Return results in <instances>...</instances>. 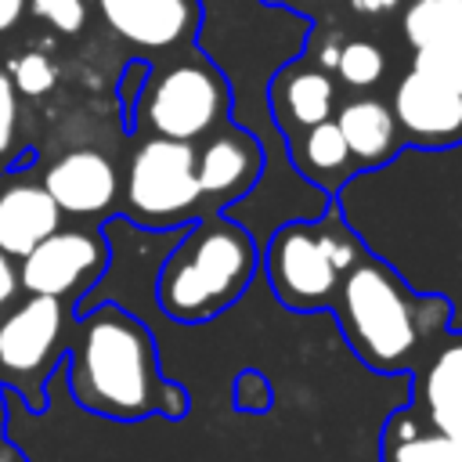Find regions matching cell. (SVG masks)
Masks as SVG:
<instances>
[{
    "label": "cell",
    "mask_w": 462,
    "mask_h": 462,
    "mask_svg": "<svg viewBox=\"0 0 462 462\" xmlns=\"http://www.w3.org/2000/svg\"><path fill=\"white\" fill-rule=\"evenodd\" d=\"M61 227V213L40 180L14 177L0 188V253L14 263Z\"/></svg>",
    "instance_id": "4fadbf2b"
},
{
    "label": "cell",
    "mask_w": 462,
    "mask_h": 462,
    "mask_svg": "<svg viewBox=\"0 0 462 462\" xmlns=\"http://www.w3.org/2000/svg\"><path fill=\"white\" fill-rule=\"evenodd\" d=\"M148 72H152L148 61H130V65L123 69V76H119V101H123L126 126H130V119H134V105H137V97H141V87H144Z\"/></svg>",
    "instance_id": "484cf974"
},
{
    "label": "cell",
    "mask_w": 462,
    "mask_h": 462,
    "mask_svg": "<svg viewBox=\"0 0 462 462\" xmlns=\"http://www.w3.org/2000/svg\"><path fill=\"white\" fill-rule=\"evenodd\" d=\"M256 245L242 224L217 217L184 227L155 274L159 310L173 321L199 325L224 314L253 282Z\"/></svg>",
    "instance_id": "3957f363"
},
{
    "label": "cell",
    "mask_w": 462,
    "mask_h": 462,
    "mask_svg": "<svg viewBox=\"0 0 462 462\" xmlns=\"http://www.w3.org/2000/svg\"><path fill=\"white\" fill-rule=\"evenodd\" d=\"M300 166L310 177H343V170L350 166V152L346 141L336 126V119H325L318 126H307V137L300 141Z\"/></svg>",
    "instance_id": "d6986e66"
},
{
    "label": "cell",
    "mask_w": 462,
    "mask_h": 462,
    "mask_svg": "<svg viewBox=\"0 0 462 462\" xmlns=\"http://www.w3.org/2000/svg\"><path fill=\"white\" fill-rule=\"evenodd\" d=\"M43 191L54 199L58 213L65 217H97L116 206L119 195V173L108 155L97 148H72L61 159H54L43 177Z\"/></svg>",
    "instance_id": "9c48e42d"
},
{
    "label": "cell",
    "mask_w": 462,
    "mask_h": 462,
    "mask_svg": "<svg viewBox=\"0 0 462 462\" xmlns=\"http://www.w3.org/2000/svg\"><path fill=\"white\" fill-rule=\"evenodd\" d=\"M112 245L101 231L90 227H58L29 256L18 260L22 296H51L69 307H79L94 285H101Z\"/></svg>",
    "instance_id": "ba28073f"
},
{
    "label": "cell",
    "mask_w": 462,
    "mask_h": 462,
    "mask_svg": "<svg viewBox=\"0 0 462 462\" xmlns=\"http://www.w3.org/2000/svg\"><path fill=\"white\" fill-rule=\"evenodd\" d=\"M419 76L433 79L437 87L451 90L462 97V47H433V51H415V69Z\"/></svg>",
    "instance_id": "603a6c76"
},
{
    "label": "cell",
    "mask_w": 462,
    "mask_h": 462,
    "mask_svg": "<svg viewBox=\"0 0 462 462\" xmlns=\"http://www.w3.org/2000/svg\"><path fill=\"white\" fill-rule=\"evenodd\" d=\"M25 0H0V32H7V29H14L18 22H22V14H25Z\"/></svg>",
    "instance_id": "83f0119b"
},
{
    "label": "cell",
    "mask_w": 462,
    "mask_h": 462,
    "mask_svg": "<svg viewBox=\"0 0 462 462\" xmlns=\"http://www.w3.org/2000/svg\"><path fill=\"white\" fill-rule=\"evenodd\" d=\"M404 36L415 51L462 47V0H415L404 11Z\"/></svg>",
    "instance_id": "e0dca14e"
},
{
    "label": "cell",
    "mask_w": 462,
    "mask_h": 462,
    "mask_svg": "<svg viewBox=\"0 0 462 462\" xmlns=\"http://www.w3.org/2000/svg\"><path fill=\"white\" fill-rule=\"evenodd\" d=\"M108 29L144 51H162L180 43L195 29L191 0H97Z\"/></svg>",
    "instance_id": "7c38bea8"
},
{
    "label": "cell",
    "mask_w": 462,
    "mask_h": 462,
    "mask_svg": "<svg viewBox=\"0 0 462 462\" xmlns=\"http://www.w3.org/2000/svg\"><path fill=\"white\" fill-rule=\"evenodd\" d=\"M76 307L51 296H18L0 314V390L14 393L25 411L51 408V379L65 365Z\"/></svg>",
    "instance_id": "277c9868"
},
{
    "label": "cell",
    "mask_w": 462,
    "mask_h": 462,
    "mask_svg": "<svg viewBox=\"0 0 462 462\" xmlns=\"http://www.w3.org/2000/svg\"><path fill=\"white\" fill-rule=\"evenodd\" d=\"M231 397H235V408H238L242 415H263V411H271V404H274L271 379H267L263 372H256V368H242V372H238Z\"/></svg>",
    "instance_id": "cb8c5ba5"
},
{
    "label": "cell",
    "mask_w": 462,
    "mask_h": 462,
    "mask_svg": "<svg viewBox=\"0 0 462 462\" xmlns=\"http://www.w3.org/2000/svg\"><path fill=\"white\" fill-rule=\"evenodd\" d=\"M393 123L408 134V141L440 148L462 137V97L437 87L433 79L408 72L393 90Z\"/></svg>",
    "instance_id": "8fae6325"
},
{
    "label": "cell",
    "mask_w": 462,
    "mask_h": 462,
    "mask_svg": "<svg viewBox=\"0 0 462 462\" xmlns=\"http://www.w3.org/2000/svg\"><path fill=\"white\" fill-rule=\"evenodd\" d=\"M0 462H29V455H25L11 437H4V440H0Z\"/></svg>",
    "instance_id": "f546056e"
},
{
    "label": "cell",
    "mask_w": 462,
    "mask_h": 462,
    "mask_svg": "<svg viewBox=\"0 0 462 462\" xmlns=\"http://www.w3.org/2000/svg\"><path fill=\"white\" fill-rule=\"evenodd\" d=\"M14 130H18V94H14V83H11L7 69H0V177L11 173V170H29L36 162L32 148L18 152Z\"/></svg>",
    "instance_id": "ffe728a7"
},
{
    "label": "cell",
    "mask_w": 462,
    "mask_h": 462,
    "mask_svg": "<svg viewBox=\"0 0 462 462\" xmlns=\"http://www.w3.org/2000/svg\"><path fill=\"white\" fill-rule=\"evenodd\" d=\"M7 437V393L0 390V440Z\"/></svg>",
    "instance_id": "1f68e13d"
},
{
    "label": "cell",
    "mask_w": 462,
    "mask_h": 462,
    "mask_svg": "<svg viewBox=\"0 0 462 462\" xmlns=\"http://www.w3.org/2000/svg\"><path fill=\"white\" fill-rule=\"evenodd\" d=\"M336 126L346 141V152L361 162H383L397 152V123L390 105H383L379 97L346 101L336 116Z\"/></svg>",
    "instance_id": "9a60e30c"
},
{
    "label": "cell",
    "mask_w": 462,
    "mask_h": 462,
    "mask_svg": "<svg viewBox=\"0 0 462 462\" xmlns=\"http://www.w3.org/2000/svg\"><path fill=\"white\" fill-rule=\"evenodd\" d=\"M332 307L354 354L386 375L415 372L448 325V300L411 296L386 263L368 256L343 274Z\"/></svg>",
    "instance_id": "7a4b0ae2"
},
{
    "label": "cell",
    "mask_w": 462,
    "mask_h": 462,
    "mask_svg": "<svg viewBox=\"0 0 462 462\" xmlns=\"http://www.w3.org/2000/svg\"><path fill=\"white\" fill-rule=\"evenodd\" d=\"M278 87H282V101H285L289 116L300 126H318V123H325L332 116L336 90H332V79L325 72H314V69L289 72V76H282Z\"/></svg>",
    "instance_id": "ac0fdd59"
},
{
    "label": "cell",
    "mask_w": 462,
    "mask_h": 462,
    "mask_svg": "<svg viewBox=\"0 0 462 462\" xmlns=\"http://www.w3.org/2000/svg\"><path fill=\"white\" fill-rule=\"evenodd\" d=\"M354 11H361V14H386V11H393L401 0H346Z\"/></svg>",
    "instance_id": "f1b7e54d"
},
{
    "label": "cell",
    "mask_w": 462,
    "mask_h": 462,
    "mask_svg": "<svg viewBox=\"0 0 462 462\" xmlns=\"http://www.w3.org/2000/svg\"><path fill=\"white\" fill-rule=\"evenodd\" d=\"M69 397L112 422L162 415L180 422L191 408L188 390L162 375L152 328L119 303H90L76 314L65 354Z\"/></svg>",
    "instance_id": "6da1fadb"
},
{
    "label": "cell",
    "mask_w": 462,
    "mask_h": 462,
    "mask_svg": "<svg viewBox=\"0 0 462 462\" xmlns=\"http://www.w3.org/2000/svg\"><path fill=\"white\" fill-rule=\"evenodd\" d=\"M404 411L419 426L462 440V339L437 346L415 368V390Z\"/></svg>",
    "instance_id": "30bf717a"
},
{
    "label": "cell",
    "mask_w": 462,
    "mask_h": 462,
    "mask_svg": "<svg viewBox=\"0 0 462 462\" xmlns=\"http://www.w3.org/2000/svg\"><path fill=\"white\" fill-rule=\"evenodd\" d=\"M339 47H343V43H325V51H321V65H325V69H336Z\"/></svg>",
    "instance_id": "4dcf8cb0"
},
{
    "label": "cell",
    "mask_w": 462,
    "mask_h": 462,
    "mask_svg": "<svg viewBox=\"0 0 462 462\" xmlns=\"http://www.w3.org/2000/svg\"><path fill=\"white\" fill-rule=\"evenodd\" d=\"M336 72L350 83V87H372L383 79L386 72V58L375 43L368 40H350L339 47V58H336Z\"/></svg>",
    "instance_id": "44dd1931"
},
{
    "label": "cell",
    "mask_w": 462,
    "mask_h": 462,
    "mask_svg": "<svg viewBox=\"0 0 462 462\" xmlns=\"http://www.w3.org/2000/svg\"><path fill=\"white\" fill-rule=\"evenodd\" d=\"M383 462H462V440L419 426L404 408H397L379 437Z\"/></svg>",
    "instance_id": "2e32d148"
},
{
    "label": "cell",
    "mask_w": 462,
    "mask_h": 462,
    "mask_svg": "<svg viewBox=\"0 0 462 462\" xmlns=\"http://www.w3.org/2000/svg\"><path fill=\"white\" fill-rule=\"evenodd\" d=\"M7 76H11V83H14V94H22V97H43V94L54 87V79H58L51 58L40 54V51L18 54V58L11 61V69H7Z\"/></svg>",
    "instance_id": "7402d4cb"
},
{
    "label": "cell",
    "mask_w": 462,
    "mask_h": 462,
    "mask_svg": "<svg viewBox=\"0 0 462 462\" xmlns=\"http://www.w3.org/2000/svg\"><path fill=\"white\" fill-rule=\"evenodd\" d=\"M18 296H22V289H18V263L0 253V314H4Z\"/></svg>",
    "instance_id": "4316f807"
},
{
    "label": "cell",
    "mask_w": 462,
    "mask_h": 462,
    "mask_svg": "<svg viewBox=\"0 0 462 462\" xmlns=\"http://www.w3.org/2000/svg\"><path fill=\"white\" fill-rule=\"evenodd\" d=\"M25 4L32 7V14H40L43 22H51L65 36H76L83 29L87 0H25Z\"/></svg>",
    "instance_id": "d4e9b609"
},
{
    "label": "cell",
    "mask_w": 462,
    "mask_h": 462,
    "mask_svg": "<svg viewBox=\"0 0 462 462\" xmlns=\"http://www.w3.org/2000/svg\"><path fill=\"white\" fill-rule=\"evenodd\" d=\"M195 144L148 137L134 148L123 184L126 220L148 231H173L199 209Z\"/></svg>",
    "instance_id": "52a82bcc"
},
{
    "label": "cell",
    "mask_w": 462,
    "mask_h": 462,
    "mask_svg": "<svg viewBox=\"0 0 462 462\" xmlns=\"http://www.w3.org/2000/svg\"><path fill=\"white\" fill-rule=\"evenodd\" d=\"M260 173V148L253 137L227 130L213 137L199 155H195V177L199 191L209 199H235L242 195Z\"/></svg>",
    "instance_id": "5bb4252c"
},
{
    "label": "cell",
    "mask_w": 462,
    "mask_h": 462,
    "mask_svg": "<svg viewBox=\"0 0 462 462\" xmlns=\"http://www.w3.org/2000/svg\"><path fill=\"white\" fill-rule=\"evenodd\" d=\"M357 260L361 245L343 224H289L271 238L267 278L285 307L318 310L332 307L343 274Z\"/></svg>",
    "instance_id": "5b68a950"
},
{
    "label": "cell",
    "mask_w": 462,
    "mask_h": 462,
    "mask_svg": "<svg viewBox=\"0 0 462 462\" xmlns=\"http://www.w3.org/2000/svg\"><path fill=\"white\" fill-rule=\"evenodd\" d=\"M227 83L209 61H177L162 72H148L134 105L130 126H148L162 141L191 144L227 116Z\"/></svg>",
    "instance_id": "8992f818"
}]
</instances>
